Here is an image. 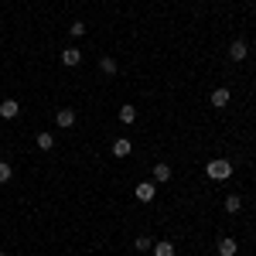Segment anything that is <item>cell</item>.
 <instances>
[{"mask_svg": "<svg viewBox=\"0 0 256 256\" xmlns=\"http://www.w3.org/2000/svg\"><path fill=\"white\" fill-rule=\"evenodd\" d=\"M34 144H38V150H52V147H55V137L44 130V134H38V140H34Z\"/></svg>", "mask_w": 256, "mask_h": 256, "instance_id": "cell-12", "label": "cell"}, {"mask_svg": "<svg viewBox=\"0 0 256 256\" xmlns=\"http://www.w3.org/2000/svg\"><path fill=\"white\" fill-rule=\"evenodd\" d=\"M154 256H174V242H168V239L154 242Z\"/></svg>", "mask_w": 256, "mask_h": 256, "instance_id": "cell-11", "label": "cell"}, {"mask_svg": "<svg viewBox=\"0 0 256 256\" xmlns=\"http://www.w3.org/2000/svg\"><path fill=\"white\" fill-rule=\"evenodd\" d=\"M130 150H134V147H130V140H126V137H120L116 144H113V158H126Z\"/></svg>", "mask_w": 256, "mask_h": 256, "instance_id": "cell-10", "label": "cell"}, {"mask_svg": "<svg viewBox=\"0 0 256 256\" xmlns=\"http://www.w3.org/2000/svg\"><path fill=\"white\" fill-rule=\"evenodd\" d=\"M10 174H14V168H10L7 160H0V184H7V181H10Z\"/></svg>", "mask_w": 256, "mask_h": 256, "instance_id": "cell-17", "label": "cell"}, {"mask_svg": "<svg viewBox=\"0 0 256 256\" xmlns=\"http://www.w3.org/2000/svg\"><path fill=\"white\" fill-rule=\"evenodd\" d=\"M205 174L212 178V181H226V178L232 174V164L226 158H212L208 164H205Z\"/></svg>", "mask_w": 256, "mask_h": 256, "instance_id": "cell-1", "label": "cell"}, {"mask_svg": "<svg viewBox=\"0 0 256 256\" xmlns=\"http://www.w3.org/2000/svg\"><path fill=\"white\" fill-rule=\"evenodd\" d=\"M18 113H20L18 99H4V102H0V120H14Z\"/></svg>", "mask_w": 256, "mask_h": 256, "instance_id": "cell-3", "label": "cell"}, {"mask_svg": "<svg viewBox=\"0 0 256 256\" xmlns=\"http://www.w3.org/2000/svg\"><path fill=\"white\" fill-rule=\"evenodd\" d=\"M55 123H58L62 130H68V126L76 123V110H68V106H65V110H58V113H55Z\"/></svg>", "mask_w": 256, "mask_h": 256, "instance_id": "cell-5", "label": "cell"}, {"mask_svg": "<svg viewBox=\"0 0 256 256\" xmlns=\"http://www.w3.org/2000/svg\"><path fill=\"white\" fill-rule=\"evenodd\" d=\"M134 246H137V253H147V250H154V239H150V236H140Z\"/></svg>", "mask_w": 256, "mask_h": 256, "instance_id": "cell-16", "label": "cell"}, {"mask_svg": "<svg viewBox=\"0 0 256 256\" xmlns=\"http://www.w3.org/2000/svg\"><path fill=\"white\" fill-rule=\"evenodd\" d=\"M79 62H82L79 48H65V52H62V65H68V68H72V65H79Z\"/></svg>", "mask_w": 256, "mask_h": 256, "instance_id": "cell-7", "label": "cell"}, {"mask_svg": "<svg viewBox=\"0 0 256 256\" xmlns=\"http://www.w3.org/2000/svg\"><path fill=\"white\" fill-rule=\"evenodd\" d=\"M99 68H102L106 76H116V72H120V68H116V62H113V58H99Z\"/></svg>", "mask_w": 256, "mask_h": 256, "instance_id": "cell-15", "label": "cell"}, {"mask_svg": "<svg viewBox=\"0 0 256 256\" xmlns=\"http://www.w3.org/2000/svg\"><path fill=\"white\" fill-rule=\"evenodd\" d=\"M0 256H4V253H0Z\"/></svg>", "mask_w": 256, "mask_h": 256, "instance_id": "cell-19", "label": "cell"}, {"mask_svg": "<svg viewBox=\"0 0 256 256\" xmlns=\"http://www.w3.org/2000/svg\"><path fill=\"white\" fill-rule=\"evenodd\" d=\"M246 55H250V44H246L242 38L229 44V58H232V62H246Z\"/></svg>", "mask_w": 256, "mask_h": 256, "instance_id": "cell-2", "label": "cell"}, {"mask_svg": "<svg viewBox=\"0 0 256 256\" xmlns=\"http://www.w3.org/2000/svg\"><path fill=\"white\" fill-rule=\"evenodd\" d=\"M154 195H158V184H154V181L137 184V202H154Z\"/></svg>", "mask_w": 256, "mask_h": 256, "instance_id": "cell-4", "label": "cell"}, {"mask_svg": "<svg viewBox=\"0 0 256 256\" xmlns=\"http://www.w3.org/2000/svg\"><path fill=\"white\" fill-rule=\"evenodd\" d=\"M68 31H72V38H82V34H86V20H72Z\"/></svg>", "mask_w": 256, "mask_h": 256, "instance_id": "cell-18", "label": "cell"}, {"mask_svg": "<svg viewBox=\"0 0 256 256\" xmlns=\"http://www.w3.org/2000/svg\"><path fill=\"white\" fill-rule=\"evenodd\" d=\"M236 250H239V242L236 239H218V256H236Z\"/></svg>", "mask_w": 256, "mask_h": 256, "instance_id": "cell-6", "label": "cell"}, {"mask_svg": "<svg viewBox=\"0 0 256 256\" xmlns=\"http://www.w3.org/2000/svg\"><path fill=\"white\" fill-rule=\"evenodd\" d=\"M154 181H160V184L171 181V168L168 164H154Z\"/></svg>", "mask_w": 256, "mask_h": 256, "instance_id": "cell-13", "label": "cell"}, {"mask_svg": "<svg viewBox=\"0 0 256 256\" xmlns=\"http://www.w3.org/2000/svg\"><path fill=\"white\" fill-rule=\"evenodd\" d=\"M134 120H137V106L134 102H123L120 106V123H134Z\"/></svg>", "mask_w": 256, "mask_h": 256, "instance_id": "cell-9", "label": "cell"}, {"mask_svg": "<svg viewBox=\"0 0 256 256\" xmlns=\"http://www.w3.org/2000/svg\"><path fill=\"white\" fill-rule=\"evenodd\" d=\"M239 208H242V198H239V195H229V198H226V212H232V216H236Z\"/></svg>", "mask_w": 256, "mask_h": 256, "instance_id": "cell-14", "label": "cell"}, {"mask_svg": "<svg viewBox=\"0 0 256 256\" xmlns=\"http://www.w3.org/2000/svg\"><path fill=\"white\" fill-rule=\"evenodd\" d=\"M212 106H216V110L229 106V89H226V86H218L216 92H212Z\"/></svg>", "mask_w": 256, "mask_h": 256, "instance_id": "cell-8", "label": "cell"}]
</instances>
